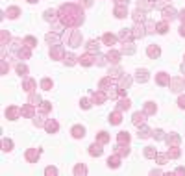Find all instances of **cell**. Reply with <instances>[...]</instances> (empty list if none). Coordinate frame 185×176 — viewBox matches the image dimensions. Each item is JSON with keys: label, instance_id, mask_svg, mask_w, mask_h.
<instances>
[{"label": "cell", "instance_id": "6da1fadb", "mask_svg": "<svg viewBox=\"0 0 185 176\" xmlns=\"http://www.w3.org/2000/svg\"><path fill=\"white\" fill-rule=\"evenodd\" d=\"M135 80L137 82H146L148 80V70H144V69L141 70L139 69V70H137V74H135Z\"/></svg>", "mask_w": 185, "mask_h": 176}, {"label": "cell", "instance_id": "7a4b0ae2", "mask_svg": "<svg viewBox=\"0 0 185 176\" xmlns=\"http://www.w3.org/2000/svg\"><path fill=\"white\" fill-rule=\"evenodd\" d=\"M72 135H74L76 139L83 137V135H85V128H83V126H74V128H72Z\"/></svg>", "mask_w": 185, "mask_h": 176}, {"label": "cell", "instance_id": "3957f363", "mask_svg": "<svg viewBox=\"0 0 185 176\" xmlns=\"http://www.w3.org/2000/svg\"><path fill=\"white\" fill-rule=\"evenodd\" d=\"M133 124L139 126V124H144V113H133Z\"/></svg>", "mask_w": 185, "mask_h": 176}, {"label": "cell", "instance_id": "277c9868", "mask_svg": "<svg viewBox=\"0 0 185 176\" xmlns=\"http://www.w3.org/2000/svg\"><path fill=\"white\" fill-rule=\"evenodd\" d=\"M89 154H91V156H102L100 145H91V147H89Z\"/></svg>", "mask_w": 185, "mask_h": 176}, {"label": "cell", "instance_id": "5b68a950", "mask_svg": "<svg viewBox=\"0 0 185 176\" xmlns=\"http://www.w3.org/2000/svg\"><path fill=\"white\" fill-rule=\"evenodd\" d=\"M168 84H172V91H180L183 87V82L182 80H170Z\"/></svg>", "mask_w": 185, "mask_h": 176}, {"label": "cell", "instance_id": "8992f818", "mask_svg": "<svg viewBox=\"0 0 185 176\" xmlns=\"http://www.w3.org/2000/svg\"><path fill=\"white\" fill-rule=\"evenodd\" d=\"M144 156H146V158H156V156H157L156 148L154 147H146V148H144Z\"/></svg>", "mask_w": 185, "mask_h": 176}, {"label": "cell", "instance_id": "52a82bcc", "mask_svg": "<svg viewBox=\"0 0 185 176\" xmlns=\"http://www.w3.org/2000/svg\"><path fill=\"white\" fill-rule=\"evenodd\" d=\"M163 15H165V19H167V21H168V19H170V21H172V19L176 17V11L172 9V7H167V9L163 11Z\"/></svg>", "mask_w": 185, "mask_h": 176}, {"label": "cell", "instance_id": "ba28073f", "mask_svg": "<svg viewBox=\"0 0 185 176\" xmlns=\"http://www.w3.org/2000/svg\"><path fill=\"white\" fill-rule=\"evenodd\" d=\"M159 54H161L159 46H150V48H148V56H150V58H157Z\"/></svg>", "mask_w": 185, "mask_h": 176}, {"label": "cell", "instance_id": "9c48e42d", "mask_svg": "<svg viewBox=\"0 0 185 176\" xmlns=\"http://www.w3.org/2000/svg\"><path fill=\"white\" fill-rule=\"evenodd\" d=\"M115 15H117V17H119V19L126 17V15H128V11H126V6H124V7H122V6H119V7H117V9H115Z\"/></svg>", "mask_w": 185, "mask_h": 176}, {"label": "cell", "instance_id": "30bf717a", "mask_svg": "<svg viewBox=\"0 0 185 176\" xmlns=\"http://www.w3.org/2000/svg\"><path fill=\"white\" fill-rule=\"evenodd\" d=\"M109 122L119 124V122H120V111H117V113H113V115H109Z\"/></svg>", "mask_w": 185, "mask_h": 176}, {"label": "cell", "instance_id": "8fae6325", "mask_svg": "<svg viewBox=\"0 0 185 176\" xmlns=\"http://www.w3.org/2000/svg\"><path fill=\"white\" fill-rule=\"evenodd\" d=\"M108 60L111 63H119V52H109L108 54Z\"/></svg>", "mask_w": 185, "mask_h": 176}, {"label": "cell", "instance_id": "7c38bea8", "mask_svg": "<svg viewBox=\"0 0 185 176\" xmlns=\"http://www.w3.org/2000/svg\"><path fill=\"white\" fill-rule=\"evenodd\" d=\"M122 52H126V54H133V52H135V46H132V43H126V45L122 46Z\"/></svg>", "mask_w": 185, "mask_h": 176}, {"label": "cell", "instance_id": "4fadbf2b", "mask_svg": "<svg viewBox=\"0 0 185 176\" xmlns=\"http://www.w3.org/2000/svg\"><path fill=\"white\" fill-rule=\"evenodd\" d=\"M133 30H135V32H133V35H135V37H143V35H144V32H143V26H139V24H135V28H133Z\"/></svg>", "mask_w": 185, "mask_h": 176}, {"label": "cell", "instance_id": "5bb4252c", "mask_svg": "<svg viewBox=\"0 0 185 176\" xmlns=\"http://www.w3.org/2000/svg\"><path fill=\"white\" fill-rule=\"evenodd\" d=\"M46 130H48V132H56V130H57V122L48 120V122H46Z\"/></svg>", "mask_w": 185, "mask_h": 176}, {"label": "cell", "instance_id": "9a60e30c", "mask_svg": "<svg viewBox=\"0 0 185 176\" xmlns=\"http://www.w3.org/2000/svg\"><path fill=\"white\" fill-rule=\"evenodd\" d=\"M119 141H120V143H128V141H130L128 132H120V134H119Z\"/></svg>", "mask_w": 185, "mask_h": 176}, {"label": "cell", "instance_id": "2e32d148", "mask_svg": "<svg viewBox=\"0 0 185 176\" xmlns=\"http://www.w3.org/2000/svg\"><path fill=\"white\" fill-rule=\"evenodd\" d=\"M137 135H139L141 139H144V137H148V135H150V130H148V128H141Z\"/></svg>", "mask_w": 185, "mask_h": 176}, {"label": "cell", "instance_id": "e0dca14e", "mask_svg": "<svg viewBox=\"0 0 185 176\" xmlns=\"http://www.w3.org/2000/svg\"><path fill=\"white\" fill-rule=\"evenodd\" d=\"M17 109H15V108H9V109H7V111H6V115L7 117H11V120H15V117H17Z\"/></svg>", "mask_w": 185, "mask_h": 176}, {"label": "cell", "instance_id": "ac0fdd59", "mask_svg": "<svg viewBox=\"0 0 185 176\" xmlns=\"http://www.w3.org/2000/svg\"><path fill=\"white\" fill-rule=\"evenodd\" d=\"M130 108V100L126 98V100H120V104H119V111H122V109H128Z\"/></svg>", "mask_w": 185, "mask_h": 176}, {"label": "cell", "instance_id": "d6986e66", "mask_svg": "<svg viewBox=\"0 0 185 176\" xmlns=\"http://www.w3.org/2000/svg\"><path fill=\"white\" fill-rule=\"evenodd\" d=\"M2 145H4V150H6V152H7V150H13V143H11L9 139H4Z\"/></svg>", "mask_w": 185, "mask_h": 176}, {"label": "cell", "instance_id": "ffe728a7", "mask_svg": "<svg viewBox=\"0 0 185 176\" xmlns=\"http://www.w3.org/2000/svg\"><path fill=\"white\" fill-rule=\"evenodd\" d=\"M104 41H106V43H108V45H109V46H111V45H113V43H115V37H113V35H109V33H106V35H104Z\"/></svg>", "mask_w": 185, "mask_h": 176}, {"label": "cell", "instance_id": "44dd1931", "mask_svg": "<svg viewBox=\"0 0 185 176\" xmlns=\"http://www.w3.org/2000/svg\"><path fill=\"white\" fill-rule=\"evenodd\" d=\"M108 165L109 167H119V158H109L108 159Z\"/></svg>", "mask_w": 185, "mask_h": 176}, {"label": "cell", "instance_id": "7402d4cb", "mask_svg": "<svg viewBox=\"0 0 185 176\" xmlns=\"http://www.w3.org/2000/svg\"><path fill=\"white\" fill-rule=\"evenodd\" d=\"M132 84V78H120V85H122V87H128V85Z\"/></svg>", "mask_w": 185, "mask_h": 176}, {"label": "cell", "instance_id": "603a6c76", "mask_svg": "<svg viewBox=\"0 0 185 176\" xmlns=\"http://www.w3.org/2000/svg\"><path fill=\"white\" fill-rule=\"evenodd\" d=\"M80 63H83V65H91V63H93L91 56H85V58H80Z\"/></svg>", "mask_w": 185, "mask_h": 176}, {"label": "cell", "instance_id": "cb8c5ba5", "mask_svg": "<svg viewBox=\"0 0 185 176\" xmlns=\"http://www.w3.org/2000/svg\"><path fill=\"white\" fill-rule=\"evenodd\" d=\"M167 141H168V143H174V145H178V143H180V137H178V135H168V137H167Z\"/></svg>", "mask_w": 185, "mask_h": 176}, {"label": "cell", "instance_id": "d4e9b609", "mask_svg": "<svg viewBox=\"0 0 185 176\" xmlns=\"http://www.w3.org/2000/svg\"><path fill=\"white\" fill-rule=\"evenodd\" d=\"M154 111H156L154 102H146V113H154Z\"/></svg>", "mask_w": 185, "mask_h": 176}, {"label": "cell", "instance_id": "484cf974", "mask_svg": "<svg viewBox=\"0 0 185 176\" xmlns=\"http://www.w3.org/2000/svg\"><path fill=\"white\" fill-rule=\"evenodd\" d=\"M7 13H9L11 19H15V17H17V13H19V9H17V7H9V9H7Z\"/></svg>", "mask_w": 185, "mask_h": 176}, {"label": "cell", "instance_id": "4316f807", "mask_svg": "<svg viewBox=\"0 0 185 176\" xmlns=\"http://www.w3.org/2000/svg\"><path fill=\"white\" fill-rule=\"evenodd\" d=\"M41 85H43V89H46V91H48V89L52 87V82H50V80H43Z\"/></svg>", "mask_w": 185, "mask_h": 176}, {"label": "cell", "instance_id": "83f0119b", "mask_svg": "<svg viewBox=\"0 0 185 176\" xmlns=\"http://www.w3.org/2000/svg\"><path fill=\"white\" fill-rule=\"evenodd\" d=\"M87 48H89V52H94V50H98V43L91 41V43H89V46H87Z\"/></svg>", "mask_w": 185, "mask_h": 176}, {"label": "cell", "instance_id": "f1b7e54d", "mask_svg": "<svg viewBox=\"0 0 185 176\" xmlns=\"http://www.w3.org/2000/svg\"><path fill=\"white\" fill-rule=\"evenodd\" d=\"M93 98H94V102H104V100H106V96H104V95H100V93H98V95H94Z\"/></svg>", "mask_w": 185, "mask_h": 176}, {"label": "cell", "instance_id": "f546056e", "mask_svg": "<svg viewBox=\"0 0 185 176\" xmlns=\"http://www.w3.org/2000/svg\"><path fill=\"white\" fill-rule=\"evenodd\" d=\"M157 82H159V84H167V76H165V72H159V78H157Z\"/></svg>", "mask_w": 185, "mask_h": 176}, {"label": "cell", "instance_id": "4dcf8cb0", "mask_svg": "<svg viewBox=\"0 0 185 176\" xmlns=\"http://www.w3.org/2000/svg\"><path fill=\"white\" fill-rule=\"evenodd\" d=\"M54 15H56V13H54V11H46V13H45V19H46V21H52V19H54Z\"/></svg>", "mask_w": 185, "mask_h": 176}, {"label": "cell", "instance_id": "1f68e13d", "mask_svg": "<svg viewBox=\"0 0 185 176\" xmlns=\"http://www.w3.org/2000/svg\"><path fill=\"white\" fill-rule=\"evenodd\" d=\"M98 141H100V143H106V141H108V135H106V132H100V135H98Z\"/></svg>", "mask_w": 185, "mask_h": 176}, {"label": "cell", "instance_id": "d6a6232c", "mask_svg": "<svg viewBox=\"0 0 185 176\" xmlns=\"http://www.w3.org/2000/svg\"><path fill=\"white\" fill-rule=\"evenodd\" d=\"M65 63H69V65H72V63H74V56H72V54L65 56Z\"/></svg>", "mask_w": 185, "mask_h": 176}, {"label": "cell", "instance_id": "836d02e7", "mask_svg": "<svg viewBox=\"0 0 185 176\" xmlns=\"http://www.w3.org/2000/svg\"><path fill=\"white\" fill-rule=\"evenodd\" d=\"M152 134H154L156 139H163V130H156V132H152Z\"/></svg>", "mask_w": 185, "mask_h": 176}, {"label": "cell", "instance_id": "e575fe53", "mask_svg": "<svg viewBox=\"0 0 185 176\" xmlns=\"http://www.w3.org/2000/svg\"><path fill=\"white\" fill-rule=\"evenodd\" d=\"M157 28H159V30H157L159 33H165V32H167V24H165V22H163V24H159Z\"/></svg>", "mask_w": 185, "mask_h": 176}, {"label": "cell", "instance_id": "d590c367", "mask_svg": "<svg viewBox=\"0 0 185 176\" xmlns=\"http://www.w3.org/2000/svg\"><path fill=\"white\" fill-rule=\"evenodd\" d=\"M133 15H135V21H141V22H143V21H144V17H143V13H139V11H135V13H133Z\"/></svg>", "mask_w": 185, "mask_h": 176}, {"label": "cell", "instance_id": "8d00e7d4", "mask_svg": "<svg viewBox=\"0 0 185 176\" xmlns=\"http://www.w3.org/2000/svg\"><path fill=\"white\" fill-rule=\"evenodd\" d=\"M26 43H28V46H35V39L33 37H26Z\"/></svg>", "mask_w": 185, "mask_h": 176}, {"label": "cell", "instance_id": "74e56055", "mask_svg": "<svg viewBox=\"0 0 185 176\" xmlns=\"http://www.w3.org/2000/svg\"><path fill=\"white\" fill-rule=\"evenodd\" d=\"M74 173H76V174H80V173L83 174V173H85V167H83V165H81V167H76V169H74Z\"/></svg>", "mask_w": 185, "mask_h": 176}, {"label": "cell", "instance_id": "f35d334b", "mask_svg": "<svg viewBox=\"0 0 185 176\" xmlns=\"http://www.w3.org/2000/svg\"><path fill=\"white\" fill-rule=\"evenodd\" d=\"M26 70H28V69H26V67H24V65H19V67H17V72H19V74H22V72H26Z\"/></svg>", "mask_w": 185, "mask_h": 176}, {"label": "cell", "instance_id": "ab89813d", "mask_svg": "<svg viewBox=\"0 0 185 176\" xmlns=\"http://www.w3.org/2000/svg\"><path fill=\"white\" fill-rule=\"evenodd\" d=\"M156 158H157V161H159L161 165H163V163L167 161V156H156Z\"/></svg>", "mask_w": 185, "mask_h": 176}, {"label": "cell", "instance_id": "60d3db41", "mask_svg": "<svg viewBox=\"0 0 185 176\" xmlns=\"http://www.w3.org/2000/svg\"><path fill=\"white\" fill-rule=\"evenodd\" d=\"M52 56H61V48H56V50H50Z\"/></svg>", "mask_w": 185, "mask_h": 176}, {"label": "cell", "instance_id": "b9f144b4", "mask_svg": "<svg viewBox=\"0 0 185 176\" xmlns=\"http://www.w3.org/2000/svg\"><path fill=\"white\" fill-rule=\"evenodd\" d=\"M45 173H46V174H56V173H57V171H56V169H54V167H48V169H46V171H45Z\"/></svg>", "mask_w": 185, "mask_h": 176}, {"label": "cell", "instance_id": "7bdbcfd3", "mask_svg": "<svg viewBox=\"0 0 185 176\" xmlns=\"http://www.w3.org/2000/svg\"><path fill=\"white\" fill-rule=\"evenodd\" d=\"M81 106H83L85 109H89V108H91V104H89V100H87V98H85V100H81Z\"/></svg>", "mask_w": 185, "mask_h": 176}, {"label": "cell", "instance_id": "ee69618b", "mask_svg": "<svg viewBox=\"0 0 185 176\" xmlns=\"http://www.w3.org/2000/svg\"><path fill=\"white\" fill-rule=\"evenodd\" d=\"M180 108H185V96L180 98Z\"/></svg>", "mask_w": 185, "mask_h": 176}, {"label": "cell", "instance_id": "f6af8a7d", "mask_svg": "<svg viewBox=\"0 0 185 176\" xmlns=\"http://www.w3.org/2000/svg\"><path fill=\"white\" fill-rule=\"evenodd\" d=\"M176 174H185V169H183V167H180V169L176 171Z\"/></svg>", "mask_w": 185, "mask_h": 176}, {"label": "cell", "instance_id": "bcb514c9", "mask_svg": "<svg viewBox=\"0 0 185 176\" xmlns=\"http://www.w3.org/2000/svg\"><path fill=\"white\" fill-rule=\"evenodd\" d=\"M117 2H119L120 6H128V0H117Z\"/></svg>", "mask_w": 185, "mask_h": 176}, {"label": "cell", "instance_id": "7dc6e473", "mask_svg": "<svg viewBox=\"0 0 185 176\" xmlns=\"http://www.w3.org/2000/svg\"><path fill=\"white\" fill-rule=\"evenodd\" d=\"M182 35H185V24L182 26Z\"/></svg>", "mask_w": 185, "mask_h": 176}, {"label": "cell", "instance_id": "c3c4849f", "mask_svg": "<svg viewBox=\"0 0 185 176\" xmlns=\"http://www.w3.org/2000/svg\"><path fill=\"white\" fill-rule=\"evenodd\" d=\"M182 19H183V21H185V9L182 11Z\"/></svg>", "mask_w": 185, "mask_h": 176}, {"label": "cell", "instance_id": "681fc988", "mask_svg": "<svg viewBox=\"0 0 185 176\" xmlns=\"http://www.w3.org/2000/svg\"><path fill=\"white\" fill-rule=\"evenodd\" d=\"M28 2H37V0H28Z\"/></svg>", "mask_w": 185, "mask_h": 176}]
</instances>
